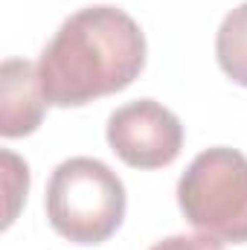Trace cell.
<instances>
[{
  "label": "cell",
  "mask_w": 247,
  "mask_h": 250,
  "mask_svg": "<svg viewBox=\"0 0 247 250\" xmlns=\"http://www.w3.org/2000/svg\"><path fill=\"white\" fill-rule=\"evenodd\" d=\"M215 56L221 70L236 84L247 87V0L224 15L215 32Z\"/></svg>",
  "instance_id": "6"
},
{
  "label": "cell",
  "mask_w": 247,
  "mask_h": 250,
  "mask_svg": "<svg viewBox=\"0 0 247 250\" xmlns=\"http://www.w3.org/2000/svg\"><path fill=\"white\" fill-rule=\"evenodd\" d=\"M0 157H3V189H6V218H3V227H9V224L15 221V215H18L21 201H26L29 169H26V163H23L15 151H9V148H3Z\"/></svg>",
  "instance_id": "7"
},
{
  "label": "cell",
  "mask_w": 247,
  "mask_h": 250,
  "mask_svg": "<svg viewBox=\"0 0 247 250\" xmlns=\"http://www.w3.org/2000/svg\"><path fill=\"white\" fill-rule=\"evenodd\" d=\"M47 105L38 64L6 59L0 67V134L6 140L32 134L44 123Z\"/></svg>",
  "instance_id": "5"
},
{
  "label": "cell",
  "mask_w": 247,
  "mask_h": 250,
  "mask_svg": "<svg viewBox=\"0 0 247 250\" xmlns=\"http://www.w3.org/2000/svg\"><path fill=\"white\" fill-rule=\"evenodd\" d=\"M145 67V35L117 6L70 15L44 47L38 73L50 105L79 108L128 87Z\"/></svg>",
  "instance_id": "1"
},
{
  "label": "cell",
  "mask_w": 247,
  "mask_h": 250,
  "mask_svg": "<svg viewBox=\"0 0 247 250\" xmlns=\"http://www.w3.org/2000/svg\"><path fill=\"white\" fill-rule=\"evenodd\" d=\"M178 204L195 230L247 242V157L227 146L201 151L178 181Z\"/></svg>",
  "instance_id": "3"
},
{
  "label": "cell",
  "mask_w": 247,
  "mask_h": 250,
  "mask_svg": "<svg viewBox=\"0 0 247 250\" xmlns=\"http://www.w3.org/2000/svg\"><path fill=\"white\" fill-rule=\"evenodd\" d=\"M148 250H224L218 239L201 233V236H169L157 245H151Z\"/></svg>",
  "instance_id": "8"
},
{
  "label": "cell",
  "mask_w": 247,
  "mask_h": 250,
  "mask_svg": "<svg viewBox=\"0 0 247 250\" xmlns=\"http://www.w3.org/2000/svg\"><path fill=\"white\" fill-rule=\"evenodd\" d=\"M108 146L134 169L169 166L184 146L181 120L154 99H134L108 120Z\"/></svg>",
  "instance_id": "4"
},
{
  "label": "cell",
  "mask_w": 247,
  "mask_h": 250,
  "mask_svg": "<svg viewBox=\"0 0 247 250\" xmlns=\"http://www.w3.org/2000/svg\"><path fill=\"white\" fill-rule=\"evenodd\" d=\"M47 218L73 245L108 242L125 218V187L117 172L96 157H70L47 184Z\"/></svg>",
  "instance_id": "2"
}]
</instances>
